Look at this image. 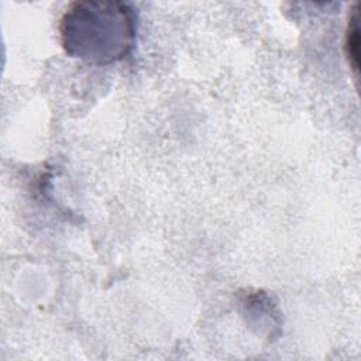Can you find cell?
I'll return each instance as SVG.
<instances>
[{"instance_id":"obj_2","label":"cell","mask_w":361,"mask_h":361,"mask_svg":"<svg viewBox=\"0 0 361 361\" xmlns=\"http://www.w3.org/2000/svg\"><path fill=\"white\" fill-rule=\"evenodd\" d=\"M344 52L348 62V66L354 75V79H358V66H360V30H358V4L350 10L345 35H344Z\"/></svg>"},{"instance_id":"obj_1","label":"cell","mask_w":361,"mask_h":361,"mask_svg":"<svg viewBox=\"0 0 361 361\" xmlns=\"http://www.w3.org/2000/svg\"><path fill=\"white\" fill-rule=\"evenodd\" d=\"M58 32L66 55L90 65H110L131 54L137 18L130 3L72 1L59 18Z\"/></svg>"}]
</instances>
